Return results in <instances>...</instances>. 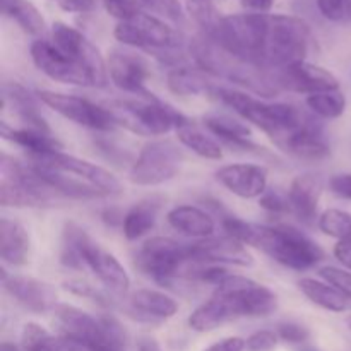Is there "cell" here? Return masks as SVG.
<instances>
[{"mask_svg":"<svg viewBox=\"0 0 351 351\" xmlns=\"http://www.w3.org/2000/svg\"><path fill=\"white\" fill-rule=\"evenodd\" d=\"M259 249L281 266L307 271L324 259V250L293 226H264Z\"/></svg>","mask_w":351,"mask_h":351,"instance_id":"obj_7","label":"cell"},{"mask_svg":"<svg viewBox=\"0 0 351 351\" xmlns=\"http://www.w3.org/2000/svg\"><path fill=\"white\" fill-rule=\"evenodd\" d=\"M346 326H348V329L351 331V314L346 317Z\"/></svg>","mask_w":351,"mask_h":351,"instance_id":"obj_55","label":"cell"},{"mask_svg":"<svg viewBox=\"0 0 351 351\" xmlns=\"http://www.w3.org/2000/svg\"><path fill=\"white\" fill-rule=\"evenodd\" d=\"M129 304V311L136 314L134 317L146 322L167 321L178 312V304L175 298L163 291L149 290V288L134 291Z\"/></svg>","mask_w":351,"mask_h":351,"instance_id":"obj_23","label":"cell"},{"mask_svg":"<svg viewBox=\"0 0 351 351\" xmlns=\"http://www.w3.org/2000/svg\"><path fill=\"white\" fill-rule=\"evenodd\" d=\"M184 154L173 141H153L141 149L130 167L129 178L141 187H154L177 177Z\"/></svg>","mask_w":351,"mask_h":351,"instance_id":"obj_9","label":"cell"},{"mask_svg":"<svg viewBox=\"0 0 351 351\" xmlns=\"http://www.w3.org/2000/svg\"><path fill=\"white\" fill-rule=\"evenodd\" d=\"M105 108L115 120L117 127L130 130L137 136H163L171 129L189 125V119L167 103L156 98L146 99H112Z\"/></svg>","mask_w":351,"mask_h":351,"instance_id":"obj_4","label":"cell"},{"mask_svg":"<svg viewBox=\"0 0 351 351\" xmlns=\"http://www.w3.org/2000/svg\"><path fill=\"white\" fill-rule=\"evenodd\" d=\"M311 27L304 19L283 14L269 16L263 67L269 71H281L304 62L311 50Z\"/></svg>","mask_w":351,"mask_h":351,"instance_id":"obj_6","label":"cell"},{"mask_svg":"<svg viewBox=\"0 0 351 351\" xmlns=\"http://www.w3.org/2000/svg\"><path fill=\"white\" fill-rule=\"evenodd\" d=\"M329 191L339 199H346L351 201V171H345V173H336L329 178L328 182Z\"/></svg>","mask_w":351,"mask_h":351,"instance_id":"obj_48","label":"cell"},{"mask_svg":"<svg viewBox=\"0 0 351 351\" xmlns=\"http://www.w3.org/2000/svg\"><path fill=\"white\" fill-rule=\"evenodd\" d=\"M31 163L38 165V167L50 168V170H57L60 173L69 175V177L75 178V180L88 184L91 187L98 189L105 197L110 195L122 194V184L119 178L108 170H105L99 165L91 163V161L81 160L72 154H65L62 151L51 154H45V156H31Z\"/></svg>","mask_w":351,"mask_h":351,"instance_id":"obj_11","label":"cell"},{"mask_svg":"<svg viewBox=\"0 0 351 351\" xmlns=\"http://www.w3.org/2000/svg\"><path fill=\"white\" fill-rule=\"evenodd\" d=\"M29 254V235L21 223L0 219V257L9 266H24Z\"/></svg>","mask_w":351,"mask_h":351,"instance_id":"obj_29","label":"cell"},{"mask_svg":"<svg viewBox=\"0 0 351 351\" xmlns=\"http://www.w3.org/2000/svg\"><path fill=\"white\" fill-rule=\"evenodd\" d=\"M2 285L7 293L34 314L55 311L57 307V291L50 283L27 276H9L2 269Z\"/></svg>","mask_w":351,"mask_h":351,"instance_id":"obj_16","label":"cell"},{"mask_svg":"<svg viewBox=\"0 0 351 351\" xmlns=\"http://www.w3.org/2000/svg\"><path fill=\"white\" fill-rule=\"evenodd\" d=\"M259 206L266 209L271 215H285V213L291 211L290 201H288V194H281L278 191H266L259 197Z\"/></svg>","mask_w":351,"mask_h":351,"instance_id":"obj_44","label":"cell"},{"mask_svg":"<svg viewBox=\"0 0 351 351\" xmlns=\"http://www.w3.org/2000/svg\"><path fill=\"white\" fill-rule=\"evenodd\" d=\"M276 335L283 341L298 345V343L307 341L311 332H308V329L305 326L298 324V322H281L276 328Z\"/></svg>","mask_w":351,"mask_h":351,"instance_id":"obj_46","label":"cell"},{"mask_svg":"<svg viewBox=\"0 0 351 351\" xmlns=\"http://www.w3.org/2000/svg\"><path fill=\"white\" fill-rule=\"evenodd\" d=\"M161 208L160 197H149L136 202L123 215L122 230L127 240H139L154 228Z\"/></svg>","mask_w":351,"mask_h":351,"instance_id":"obj_30","label":"cell"},{"mask_svg":"<svg viewBox=\"0 0 351 351\" xmlns=\"http://www.w3.org/2000/svg\"><path fill=\"white\" fill-rule=\"evenodd\" d=\"M194 263L191 243H180L168 237H153L136 254L137 269L156 283L170 285Z\"/></svg>","mask_w":351,"mask_h":351,"instance_id":"obj_8","label":"cell"},{"mask_svg":"<svg viewBox=\"0 0 351 351\" xmlns=\"http://www.w3.org/2000/svg\"><path fill=\"white\" fill-rule=\"evenodd\" d=\"M82 257H84L86 267H89L112 293L122 295L129 290L130 278L125 267L120 264V261L112 252L93 242V239H89L86 243Z\"/></svg>","mask_w":351,"mask_h":351,"instance_id":"obj_19","label":"cell"},{"mask_svg":"<svg viewBox=\"0 0 351 351\" xmlns=\"http://www.w3.org/2000/svg\"><path fill=\"white\" fill-rule=\"evenodd\" d=\"M192 261L197 264H233V266L249 267L254 259L242 242L232 237H209L191 243Z\"/></svg>","mask_w":351,"mask_h":351,"instance_id":"obj_17","label":"cell"},{"mask_svg":"<svg viewBox=\"0 0 351 351\" xmlns=\"http://www.w3.org/2000/svg\"><path fill=\"white\" fill-rule=\"evenodd\" d=\"M204 125L213 136H216L221 143L228 144L233 149L261 151L259 146L250 141V136H252L250 127L237 119L228 115H208L204 119Z\"/></svg>","mask_w":351,"mask_h":351,"instance_id":"obj_27","label":"cell"},{"mask_svg":"<svg viewBox=\"0 0 351 351\" xmlns=\"http://www.w3.org/2000/svg\"><path fill=\"white\" fill-rule=\"evenodd\" d=\"M3 106L12 110V113H16L21 122L24 123V127L50 132L47 120L40 113L38 96L31 95L24 86L17 84V82H5L3 84Z\"/></svg>","mask_w":351,"mask_h":351,"instance_id":"obj_24","label":"cell"},{"mask_svg":"<svg viewBox=\"0 0 351 351\" xmlns=\"http://www.w3.org/2000/svg\"><path fill=\"white\" fill-rule=\"evenodd\" d=\"M216 180L242 199L261 197L267 191V170L261 165H226L216 171Z\"/></svg>","mask_w":351,"mask_h":351,"instance_id":"obj_18","label":"cell"},{"mask_svg":"<svg viewBox=\"0 0 351 351\" xmlns=\"http://www.w3.org/2000/svg\"><path fill=\"white\" fill-rule=\"evenodd\" d=\"M350 19H351V0H350Z\"/></svg>","mask_w":351,"mask_h":351,"instance_id":"obj_58","label":"cell"},{"mask_svg":"<svg viewBox=\"0 0 351 351\" xmlns=\"http://www.w3.org/2000/svg\"><path fill=\"white\" fill-rule=\"evenodd\" d=\"M298 288L302 293L315 304L317 307L324 308V311L335 312V314H341L351 307V300L346 298L341 291L336 287H332L328 281H319L314 278H302L298 281Z\"/></svg>","mask_w":351,"mask_h":351,"instance_id":"obj_32","label":"cell"},{"mask_svg":"<svg viewBox=\"0 0 351 351\" xmlns=\"http://www.w3.org/2000/svg\"><path fill=\"white\" fill-rule=\"evenodd\" d=\"M211 95L235 110L243 120L259 127L276 144L290 136L291 132L300 129L308 120V117L297 106L288 105V103L263 101V99L254 98L252 95H247L239 89L215 86Z\"/></svg>","mask_w":351,"mask_h":351,"instance_id":"obj_1","label":"cell"},{"mask_svg":"<svg viewBox=\"0 0 351 351\" xmlns=\"http://www.w3.org/2000/svg\"><path fill=\"white\" fill-rule=\"evenodd\" d=\"M137 2L158 17H165L173 23H182L185 19V10L178 0H137Z\"/></svg>","mask_w":351,"mask_h":351,"instance_id":"obj_40","label":"cell"},{"mask_svg":"<svg viewBox=\"0 0 351 351\" xmlns=\"http://www.w3.org/2000/svg\"><path fill=\"white\" fill-rule=\"evenodd\" d=\"M317 226L324 235L339 240L351 233V215L343 209H326L319 216Z\"/></svg>","mask_w":351,"mask_h":351,"instance_id":"obj_38","label":"cell"},{"mask_svg":"<svg viewBox=\"0 0 351 351\" xmlns=\"http://www.w3.org/2000/svg\"><path fill=\"white\" fill-rule=\"evenodd\" d=\"M319 274H321L322 280L338 288L346 298L351 300V271L339 269V267L335 266H326L319 269Z\"/></svg>","mask_w":351,"mask_h":351,"instance_id":"obj_43","label":"cell"},{"mask_svg":"<svg viewBox=\"0 0 351 351\" xmlns=\"http://www.w3.org/2000/svg\"><path fill=\"white\" fill-rule=\"evenodd\" d=\"M64 288L67 291H71L72 295L75 297H82V298H88V300L96 302V304L103 305V307H112V298L106 297L101 290H98L96 287H93L91 283L88 281H82V280H69L64 283Z\"/></svg>","mask_w":351,"mask_h":351,"instance_id":"obj_41","label":"cell"},{"mask_svg":"<svg viewBox=\"0 0 351 351\" xmlns=\"http://www.w3.org/2000/svg\"><path fill=\"white\" fill-rule=\"evenodd\" d=\"M134 26L137 27L141 40V48L149 51L161 50H178L182 45V36L165 23L161 17L153 16L149 12L141 10L132 19Z\"/></svg>","mask_w":351,"mask_h":351,"instance_id":"obj_22","label":"cell"},{"mask_svg":"<svg viewBox=\"0 0 351 351\" xmlns=\"http://www.w3.org/2000/svg\"><path fill=\"white\" fill-rule=\"evenodd\" d=\"M239 317V312L228 297L213 293V297L208 302L199 305L192 312L191 317H189V328L197 332H209Z\"/></svg>","mask_w":351,"mask_h":351,"instance_id":"obj_25","label":"cell"},{"mask_svg":"<svg viewBox=\"0 0 351 351\" xmlns=\"http://www.w3.org/2000/svg\"><path fill=\"white\" fill-rule=\"evenodd\" d=\"M276 146L281 151H285V153L291 154V156L308 161L324 160L331 153L322 125L315 122L314 119H311V117H308V120L300 129H297L290 136L285 137Z\"/></svg>","mask_w":351,"mask_h":351,"instance_id":"obj_20","label":"cell"},{"mask_svg":"<svg viewBox=\"0 0 351 351\" xmlns=\"http://www.w3.org/2000/svg\"><path fill=\"white\" fill-rule=\"evenodd\" d=\"M72 345H74V343H72ZM75 346V345H74ZM75 350H77V351H86V350H81V348H77V346H75Z\"/></svg>","mask_w":351,"mask_h":351,"instance_id":"obj_57","label":"cell"},{"mask_svg":"<svg viewBox=\"0 0 351 351\" xmlns=\"http://www.w3.org/2000/svg\"><path fill=\"white\" fill-rule=\"evenodd\" d=\"M95 0H60V9L65 12L74 14H84L91 12L95 9Z\"/></svg>","mask_w":351,"mask_h":351,"instance_id":"obj_51","label":"cell"},{"mask_svg":"<svg viewBox=\"0 0 351 351\" xmlns=\"http://www.w3.org/2000/svg\"><path fill=\"white\" fill-rule=\"evenodd\" d=\"M332 254H335L336 261L343 266V269L351 271V233L336 242Z\"/></svg>","mask_w":351,"mask_h":351,"instance_id":"obj_49","label":"cell"},{"mask_svg":"<svg viewBox=\"0 0 351 351\" xmlns=\"http://www.w3.org/2000/svg\"><path fill=\"white\" fill-rule=\"evenodd\" d=\"M187 10L195 23L202 27L204 36H211L213 31L216 29L221 16L216 12L213 3L209 0H187Z\"/></svg>","mask_w":351,"mask_h":351,"instance_id":"obj_39","label":"cell"},{"mask_svg":"<svg viewBox=\"0 0 351 351\" xmlns=\"http://www.w3.org/2000/svg\"><path fill=\"white\" fill-rule=\"evenodd\" d=\"M21 346L24 351H77L64 336H53L36 322H27L21 331Z\"/></svg>","mask_w":351,"mask_h":351,"instance_id":"obj_33","label":"cell"},{"mask_svg":"<svg viewBox=\"0 0 351 351\" xmlns=\"http://www.w3.org/2000/svg\"><path fill=\"white\" fill-rule=\"evenodd\" d=\"M274 0H242L243 9L254 14H267L273 7Z\"/></svg>","mask_w":351,"mask_h":351,"instance_id":"obj_52","label":"cell"},{"mask_svg":"<svg viewBox=\"0 0 351 351\" xmlns=\"http://www.w3.org/2000/svg\"><path fill=\"white\" fill-rule=\"evenodd\" d=\"M305 103L312 113L326 120L339 119L346 110V96L341 89L315 93V95L307 96Z\"/></svg>","mask_w":351,"mask_h":351,"instance_id":"obj_37","label":"cell"},{"mask_svg":"<svg viewBox=\"0 0 351 351\" xmlns=\"http://www.w3.org/2000/svg\"><path fill=\"white\" fill-rule=\"evenodd\" d=\"M215 293L228 297L240 317H266L278 307V297L273 290L239 274L230 273L228 278L215 288Z\"/></svg>","mask_w":351,"mask_h":351,"instance_id":"obj_12","label":"cell"},{"mask_svg":"<svg viewBox=\"0 0 351 351\" xmlns=\"http://www.w3.org/2000/svg\"><path fill=\"white\" fill-rule=\"evenodd\" d=\"M0 202L5 208H47L62 197L29 163L3 154L0 163Z\"/></svg>","mask_w":351,"mask_h":351,"instance_id":"obj_5","label":"cell"},{"mask_svg":"<svg viewBox=\"0 0 351 351\" xmlns=\"http://www.w3.org/2000/svg\"><path fill=\"white\" fill-rule=\"evenodd\" d=\"M267 31L269 14L247 12L221 17L216 29L208 38L239 60L263 67Z\"/></svg>","mask_w":351,"mask_h":351,"instance_id":"obj_3","label":"cell"},{"mask_svg":"<svg viewBox=\"0 0 351 351\" xmlns=\"http://www.w3.org/2000/svg\"><path fill=\"white\" fill-rule=\"evenodd\" d=\"M177 136L178 141H180L187 149H191L192 153L204 158V160H221L223 158L221 144H219L215 137L199 130L197 127H194L192 123L180 127V129L177 130Z\"/></svg>","mask_w":351,"mask_h":351,"instance_id":"obj_36","label":"cell"},{"mask_svg":"<svg viewBox=\"0 0 351 351\" xmlns=\"http://www.w3.org/2000/svg\"><path fill=\"white\" fill-rule=\"evenodd\" d=\"M317 7L329 21L339 23L350 19V0H317Z\"/></svg>","mask_w":351,"mask_h":351,"instance_id":"obj_45","label":"cell"},{"mask_svg":"<svg viewBox=\"0 0 351 351\" xmlns=\"http://www.w3.org/2000/svg\"><path fill=\"white\" fill-rule=\"evenodd\" d=\"M247 350L245 339L239 338V336H232V338H225L221 341L213 343L204 351H243Z\"/></svg>","mask_w":351,"mask_h":351,"instance_id":"obj_50","label":"cell"},{"mask_svg":"<svg viewBox=\"0 0 351 351\" xmlns=\"http://www.w3.org/2000/svg\"><path fill=\"white\" fill-rule=\"evenodd\" d=\"M106 12L112 17L123 21H132L141 12V3L137 0H103Z\"/></svg>","mask_w":351,"mask_h":351,"instance_id":"obj_42","label":"cell"},{"mask_svg":"<svg viewBox=\"0 0 351 351\" xmlns=\"http://www.w3.org/2000/svg\"><path fill=\"white\" fill-rule=\"evenodd\" d=\"M278 335L269 329H263V331H256L245 339L247 351H271L276 348L278 345Z\"/></svg>","mask_w":351,"mask_h":351,"instance_id":"obj_47","label":"cell"},{"mask_svg":"<svg viewBox=\"0 0 351 351\" xmlns=\"http://www.w3.org/2000/svg\"><path fill=\"white\" fill-rule=\"evenodd\" d=\"M322 189H324L322 177L315 173L298 175L291 182L288 191L291 213L305 225H314L315 219H319L317 208Z\"/></svg>","mask_w":351,"mask_h":351,"instance_id":"obj_21","label":"cell"},{"mask_svg":"<svg viewBox=\"0 0 351 351\" xmlns=\"http://www.w3.org/2000/svg\"><path fill=\"white\" fill-rule=\"evenodd\" d=\"M0 351H19V350H17V346L10 345V343H2V346H0Z\"/></svg>","mask_w":351,"mask_h":351,"instance_id":"obj_54","label":"cell"},{"mask_svg":"<svg viewBox=\"0 0 351 351\" xmlns=\"http://www.w3.org/2000/svg\"><path fill=\"white\" fill-rule=\"evenodd\" d=\"M278 72V79L283 91L300 93V95H315V93L336 91L339 89V81L332 72L326 71L324 67L311 64L304 60L298 64L281 69Z\"/></svg>","mask_w":351,"mask_h":351,"instance_id":"obj_15","label":"cell"},{"mask_svg":"<svg viewBox=\"0 0 351 351\" xmlns=\"http://www.w3.org/2000/svg\"><path fill=\"white\" fill-rule=\"evenodd\" d=\"M36 96L48 108L57 112L64 119L77 123V125L99 130V132H108L117 127L115 120L105 108V105H96L89 99L81 98V96L64 95V93L55 91H38Z\"/></svg>","mask_w":351,"mask_h":351,"instance_id":"obj_13","label":"cell"},{"mask_svg":"<svg viewBox=\"0 0 351 351\" xmlns=\"http://www.w3.org/2000/svg\"><path fill=\"white\" fill-rule=\"evenodd\" d=\"M2 9L5 16L16 21L21 29L31 36H41L47 29L45 17L27 0H2Z\"/></svg>","mask_w":351,"mask_h":351,"instance_id":"obj_35","label":"cell"},{"mask_svg":"<svg viewBox=\"0 0 351 351\" xmlns=\"http://www.w3.org/2000/svg\"><path fill=\"white\" fill-rule=\"evenodd\" d=\"M89 239L91 237L77 223H65L64 232H62L60 263L71 269H82L86 266L82 252Z\"/></svg>","mask_w":351,"mask_h":351,"instance_id":"obj_34","label":"cell"},{"mask_svg":"<svg viewBox=\"0 0 351 351\" xmlns=\"http://www.w3.org/2000/svg\"><path fill=\"white\" fill-rule=\"evenodd\" d=\"M302 351H317L315 348H305V350H302Z\"/></svg>","mask_w":351,"mask_h":351,"instance_id":"obj_56","label":"cell"},{"mask_svg":"<svg viewBox=\"0 0 351 351\" xmlns=\"http://www.w3.org/2000/svg\"><path fill=\"white\" fill-rule=\"evenodd\" d=\"M167 219L173 230L197 240L209 239L216 230V223L213 216L208 215L204 209L197 208V206H175L173 209H170Z\"/></svg>","mask_w":351,"mask_h":351,"instance_id":"obj_26","label":"cell"},{"mask_svg":"<svg viewBox=\"0 0 351 351\" xmlns=\"http://www.w3.org/2000/svg\"><path fill=\"white\" fill-rule=\"evenodd\" d=\"M60 336L86 351H127L125 331L110 315L95 317L79 307L58 304L55 307Z\"/></svg>","mask_w":351,"mask_h":351,"instance_id":"obj_2","label":"cell"},{"mask_svg":"<svg viewBox=\"0 0 351 351\" xmlns=\"http://www.w3.org/2000/svg\"><path fill=\"white\" fill-rule=\"evenodd\" d=\"M137 351H163V350H161L160 343H158L154 338H151V336H141V338L137 339Z\"/></svg>","mask_w":351,"mask_h":351,"instance_id":"obj_53","label":"cell"},{"mask_svg":"<svg viewBox=\"0 0 351 351\" xmlns=\"http://www.w3.org/2000/svg\"><path fill=\"white\" fill-rule=\"evenodd\" d=\"M108 75L113 84L125 93L151 96L146 82L151 75L149 64L144 57L130 50H113L108 57Z\"/></svg>","mask_w":351,"mask_h":351,"instance_id":"obj_14","label":"cell"},{"mask_svg":"<svg viewBox=\"0 0 351 351\" xmlns=\"http://www.w3.org/2000/svg\"><path fill=\"white\" fill-rule=\"evenodd\" d=\"M0 134L3 139L10 141L16 146L23 147L29 153L31 156H45V154L58 153L62 151V143L51 136V132H43L38 129H29V127H21L14 129L9 127L5 122H2Z\"/></svg>","mask_w":351,"mask_h":351,"instance_id":"obj_28","label":"cell"},{"mask_svg":"<svg viewBox=\"0 0 351 351\" xmlns=\"http://www.w3.org/2000/svg\"><path fill=\"white\" fill-rule=\"evenodd\" d=\"M31 58L38 71L57 82L72 86H93V88L106 86L84 62L65 55L51 41H34L31 45Z\"/></svg>","mask_w":351,"mask_h":351,"instance_id":"obj_10","label":"cell"},{"mask_svg":"<svg viewBox=\"0 0 351 351\" xmlns=\"http://www.w3.org/2000/svg\"><path fill=\"white\" fill-rule=\"evenodd\" d=\"M204 71L199 67H189V65H178L168 72L167 84L173 95L177 96H197L211 95L213 84Z\"/></svg>","mask_w":351,"mask_h":351,"instance_id":"obj_31","label":"cell"}]
</instances>
